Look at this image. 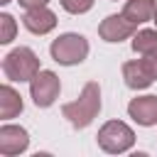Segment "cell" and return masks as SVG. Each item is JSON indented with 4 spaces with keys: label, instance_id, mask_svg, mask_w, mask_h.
Returning <instances> with one entry per match:
<instances>
[{
    "label": "cell",
    "instance_id": "12",
    "mask_svg": "<svg viewBox=\"0 0 157 157\" xmlns=\"http://www.w3.org/2000/svg\"><path fill=\"white\" fill-rule=\"evenodd\" d=\"M25 103H22V96L10 86V83H2L0 86V118L2 120H10V118H17L22 113Z\"/></svg>",
    "mask_w": 157,
    "mask_h": 157
},
{
    "label": "cell",
    "instance_id": "10",
    "mask_svg": "<svg viewBox=\"0 0 157 157\" xmlns=\"http://www.w3.org/2000/svg\"><path fill=\"white\" fill-rule=\"evenodd\" d=\"M22 25L32 32V34H49L56 27V15L44 5V7H34V10H25L22 15Z\"/></svg>",
    "mask_w": 157,
    "mask_h": 157
},
{
    "label": "cell",
    "instance_id": "3",
    "mask_svg": "<svg viewBox=\"0 0 157 157\" xmlns=\"http://www.w3.org/2000/svg\"><path fill=\"white\" fill-rule=\"evenodd\" d=\"M49 54L61 66H76L88 56V39L78 32H64L49 44Z\"/></svg>",
    "mask_w": 157,
    "mask_h": 157
},
{
    "label": "cell",
    "instance_id": "15",
    "mask_svg": "<svg viewBox=\"0 0 157 157\" xmlns=\"http://www.w3.org/2000/svg\"><path fill=\"white\" fill-rule=\"evenodd\" d=\"M59 2L69 15H83L93 7V0H59Z\"/></svg>",
    "mask_w": 157,
    "mask_h": 157
},
{
    "label": "cell",
    "instance_id": "8",
    "mask_svg": "<svg viewBox=\"0 0 157 157\" xmlns=\"http://www.w3.org/2000/svg\"><path fill=\"white\" fill-rule=\"evenodd\" d=\"M123 81L128 88L132 91H142L147 86L155 83V76H152V69L147 64V59H132V61H125L123 64Z\"/></svg>",
    "mask_w": 157,
    "mask_h": 157
},
{
    "label": "cell",
    "instance_id": "1",
    "mask_svg": "<svg viewBox=\"0 0 157 157\" xmlns=\"http://www.w3.org/2000/svg\"><path fill=\"white\" fill-rule=\"evenodd\" d=\"M98 113H101V86H98L96 81L83 83L78 98L61 105V115H64V118L71 123V128H76V130L88 128V125L96 120Z\"/></svg>",
    "mask_w": 157,
    "mask_h": 157
},
{
    "label": "cell",
    "instance_id": "6",
    "mask_svg": "<svg viewBox=\"0 0 157 157\" xmlns=\"http://www.w3.org/2000/svg\"><path fill=\"white\" fill-rule=\"evenodd\" d=\"M135 25L120 12V15H108L101 25H98V37L103 42H110V44H120L123 39L132 37L135 34Z\"/></svg>",
    "mask_w": 157,
    "mask_h": 157
},
{
    "label": "cell",
    "instance_id": "7",
    "mask_svg": "<svg viewBox=\"0 0 157 157\" xmlns=\"http://www.w3.org/2000/svg\"><path fill=\"white\" fill-rule=\"evenodd\" d=\"M29 147V132L22 125H10L5 123L0 128V155L2 157H15L22 155Z\"/></svg>",
    "mask_w": 157,
    "mask_h": 157
},
{
    "label": "cell",
    "instance_id": "9",
    "mask_svg": "<svg viewBox=\"0 0 157 157\" xmlns=\"http://www.w3.org/2000/svg\"><path fill=\"white\" fill-rule=\"evenodd\" d=\"M128 115L142 125V128H152L157 125V96L147 93V96H137L128 103Z\"/></svg>",
    "mask_w": 157,
    "mask_h": 157
},
{
    "label": "cell",
    "instance_id": "18",
    "mask_svg": "<svg viewBox=\"0 0 157 157\" xmlns=\"http://www.w3.org/2000/svg\"><path fill=\"white\" fill-rule=\"evenodd\" d=\"M152 22H155V25H157V10H155V17H152Z\"/></svg>",
    "mask_w": 157,
    "mask_h": 157
},
{
    "label": "cell",
    "instance_id": "11",
    "mask_svg": "<svg viewBox=\"0 0 157 157\" xmlns=\"http://www.w3.org/2000/svg\"><path fill=\"white\" fill-rule=\"evenodd\" d=\"M155 10H157V2H155V0H128L125 7H123V15L137 27V25L152 22Z\"/></svg>",
    "mask_w": 157,
    "mask_h": 157
},
{
    "label": "cell",
    "instance_id": "19",
    "mask_svg": "<svg viewBox=\"0 0 157 157\" xmlns=\"http://www.w3.org/2000/svg\"><path fill=\"white\" fill-rule=\"evenodd\" d=\"M7 2H10V0H0V5H7Z\"/></svg>",
    "mask_w": 157,
    "mask_h": 157
},
{
    "label": "cell",
    "instance_id": "5",
    "mask_svg": "<svg viewBox=\"0 0 157 157\" xmlns=\"http://www.w3.org/2000/svg\"><path fill=\"white\" fill-rule=\"evenodd\" d=\"M59 93H61V81L49 69H39L37 76L29 81V96L37 108H49L59 98Z\"/></svg>",
    "mask_w": 157,
    "mask_h": 157
},
{
    "label": "cell",
    "instance_id": "4",
    "mask_svg": "<svg viewBox=\"0 0 157 157\" xmlns=\"http://www.w3.org/2000/svg\"><path fill=\"white\" fill-rule=\"evenodd\" d=\"M96 142L108 155H123L135 145V130L123 120H108V123L101 125Z\"/></svg>",
    "mask_w": 157,
    "mask_h": 157
},
{
    "label": "cell",
    "instance_id": "2",
    "mask_svg": "<svg viewBox=\"0 0 157 157\" xmlns=\"http://www.w3.org/2000/svg\"><path fill=\"white\" fill-rule=\"evenodd\" d=\"M39 69H42L39 56L29 47H15L2 59V74H5L7 81H20V83L22 81H32Z\"/></svg>",
    "mask_w": 157,
    "mask_h": 157
},
{
    "label": "cell",
    "instance_id": "16",
    "mask_svg": "<svg viewBox=\"0 0 157 157\" xmlns=\"http://www.w3.org/2000/svg\"><path fill=\"white\" fill-rule=\"evenodd\" d=\"M20 2V7H25V10H34V7H44L49 0H17Z\"/></svg>",
    "mask_w": 157,
    "mask_h": 157
},
{
    "label": "cell",
    "instance_id": "13",
    "mask_svg": "<svg viewBox=\"0 0 157 157\" xmlns=\"http://www.w3.org/2000/svg\"><path fill=\"white\" fill-rule=\"evenodd\" d=\"M157 49V29H137L132 34V52L135 54H152Z\"/></svg>",
    "mask_w": 157,
    "mask_h": 157
},
{
    "label": "cell",
    "instance_id": "17",
    "mask_svg": "<svg viewBox=\"0 0 157 157\" xmlns=\"http://www.w3.org/2000/svg\"><path fill=\"white\" fill-rule=\"evenodd\" d=\"M145 59H147V64H150V69H152L155 81H157V49H155L152 54H145Z\"/></svg>",
    "mask_w": 157,
    "mask_h": 157
},
{
    "label": "cell",
    "instance_id": "14",
    "mask_svg": "<svg viewBox=\"0 0 157 157\" xmlns=\"http://www.w3.org/2000/svg\"><path fill=\"white\" fill-rule=\"evenodd\" d=\"M17 34V22L10 12H2L0 15V44H10Z\"/></svg>",
    "mask_w": 157,
    "mask_h": 157
}]
</instances>
